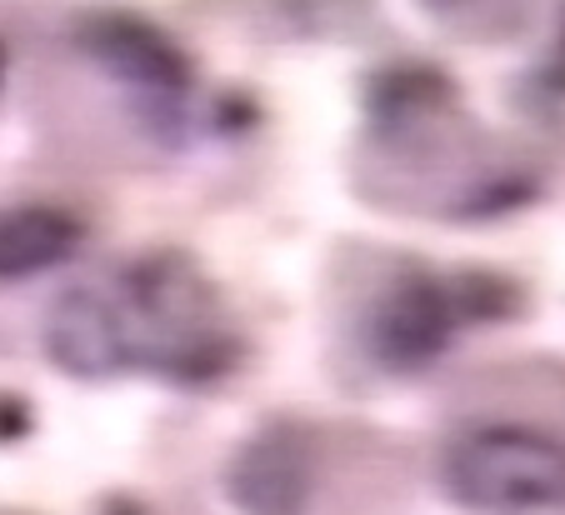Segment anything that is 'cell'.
<instances>
[{"label": "cell", "mask_w": 565, "mask_h": 515, "mask_svg": "<svg viewBox=\"0 0 565 515\" xmlns=\"http://www.w3.org/2000/svg\"><path fill=\"white\" fill-rule=\"evenodd\" d=\"M446 495L476 515H541L565 505V440L535 426H476L446 451Z\"/></svg>", "instance_id": "1"}, {"label": "cell", "mask_w": 565, "mask_h": 515, "mask_svg": "<svg viewBox=\"0 0 565 515\" xmlns=\"http://www.w3.org/2000/svg\"><path fill=\"white\" fill-rule=\"evenodd\" d=\"M81 45L90 61H100L130 96L140 100L156 126L181 116L185 90H191V61L175 51L166 31L136 15H90L81 25Z\"/></svg>", "instance_id": "2"}, {"label": "cell", "mask_w": 565, "mask_h": 515, "mask_svg": "<svg viewBox=\"0 0 565 515\" xmlns=\"http://www.w3.org/2000/svg\"><path fill=\"white\" fill-rule=\"evenodd\" d=\"M310 491H316V455L296 420L260 426L225 465V495L241 515H306Z\"/></svg>", "instance_id": "3"}, {"label": "cell", "mask_w": 565, "mask_h": 515, "mask_svg": "<svg viewBox=\"0 0 565 515\" xmlns=\"http://www.w3.org/2000/svg\"><path fill=\"white\" fill-rule=\"evenodd\" d=\"M460 331V301L456 290L430 276H411L395 290H385L381 305L371 311L365 345L385 371H420L440 361L450 335Z\"/></svg>", "instance_id": "4"}, {"label": "cell", "mask_w": 565, "mask_h": 515, "mask_svg": "<svg viewBox=\"0 0 565 515\" xmlns=\"http://www.w3.org/2000/svg\"><path fill=\"white\" fill-rule=\"evenodd\" d=\"M45 351L81 380H106L136 365L120 301L100 286H75L45 315Z\"/></svg>", "instance_id": "5"}, {"label": "cell", "mask_w": 565, "mask_h": 515, "mask_svg": "<svg viewBox=\"0 0 565 515\" xmlns=\"http://www.w3.org/2000/svg\"><path fill=\"white\" fill-rule=\"evenodd\" d=\"M81 221L61 205H6L0 211V280L41 276L81 250Z\"/></svg>", "instance_id": "6"}]
</instances>
